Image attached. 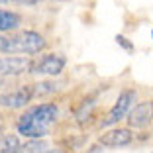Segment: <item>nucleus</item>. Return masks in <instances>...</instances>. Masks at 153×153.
<instances>
[{
  "mask_svg": "<svg viewBox=\"0 0 153 153\" xmlns=\"http://www.w3.org/2000/svg\"><path fill=\"white\" fill-rule=\"evenodd\" d=\"M59 108L51 102L36 104L32 108H27L16 122V130L20 135L27 140H43L45 135H49L53 126L57 124Z\"/></svg>",
  "mask_w": 153,
  "mask_h": 153,
  "instance_id": "1",
  "label": "nucleus"
},
{
  "mask_svg": "<svg viewBox=\"0 0 153 153\" xmlns=\"http://www.w3.org/2000/svg\"><path fill=\"white\" fill-rule=\"evenodd\" d=\"M151 37H153V30H151Z\"/></svg>",
  "mask_w": 153,
  "mask_h": 153,
  "instance_id": "16",
  "label": "nucleus"
},
{
  "mask_svg": "<svg viewBox=\"0 0 153 153\" xmlns=\"http://www.w3.org/2000/svg\"><path fill=\"white\" fill-rule=\"evenodd\" d=\"M20 147V140L16 135H2L0 137V153H16Z\"/></svg>",
  "mask_w": 153,
  "mask_h": 153,
  "instance_id": "11",
  "label": "nucleus"
},
{
  "mask_svg": "<svg viewBox=\"0 0 153 153\" xmlns=\"http://www.w3.org/2000/svg\"><path fill=\"white\" fill-rule=\"evenodd\" d=\"M47 47L43 36L33 30L14 33V36H0V53H24L36 55Z\"/></svg>",
  "mask_w": 153,
  "mask_h": 153,
  "instance_id": "2",
  "label": "nucleus"
},
{
  "mask_svg": "<svg viewBox=\"0 0 153 153\" xmlns=\"http://www.w3.org/2000/svg\"><path fill=\"white\" fill-rule=\"evenodd\" d=\"M131 141H134V134L130 128H114L98 137V143L104 147H126Z\"/></svg>",
  "mask_w": 153,
  "mask_h": 153,
  "instance_id": "7",
  "label": "nucleus"
},
{
  "mask_svg": "<svg viewBox=\"0 0 153 153\" xmlns=\"http://www.w3.org/2000/svg\"><path fill=\"white\" fill-rule=\"evenodd\" d=\"M67 65V59L61 53H45L41 57L33 59L30 73L32 75H39V76H55L65 69Z\"/></svg>",
  "mask_w": 153,
  "mask_h": 153,
  "instance_id": "4",
  "label": "nucleus"
},
{
  "mask_svg": "<svg viewBox=\"0 0 153 153\" xmlns=\"http://www.w3.org/2000/svg\"><path fill=\"white\" fill-rule=\"evenodd\" d=\"M39 0H0V4H20V6H33Z\"/></svg>",
  "mask_w": 153,
  "mask_h": 153,
  "instance_id": "14",
  "label": "nucleus"
},
{
  "mask_svg": "<svg viewBox=\"0 0 153 153\" xmlns=\"http://www.w3.org/2000/svg\"><path fill=\"white\" fill-rule=\"evenodd\" d=\"M116 43L120 45V47H122L124 51H128V53H134V51H135L134 43H131V41L128 39L126 36H122V33H118V36H116Z\"/></svg>",
  "mask_w": 153,
  "mask_h": 153,
  "instance_id": "13",
  "label": "nucleus"
},
{
  "mask_svg": "<svg viewBox=\"0 0 153 153\" xmlns=\"http://www.w3.org/2000/svg\"><path fill=\"white\" fill-rule=\"evenodd\" d=\"M36 98V90H33V85H26L20 86V88L8 90V92H2L0 94V106L2 108H24L27 104Z\"/></svg>",
  "mask_w": 153,
  "mask_h": 153,
  "instance_id": "5",
  "label": "nucleus"
},
{
  "mask_svg": "<svg viewBox=\"0 0 153 153\" xmlns=\"http://www.w3.org/2000/svg\"><path fill=\"white\" fill-rule=\"evenodd\" d=\"M151 122H153V102L151 100L135 104L134 108H131V112L128 114V126L135 128V130L147 128Z\"/></svg>",
  "mask_w": 153,
  "mask_h": 153,
  "instance_id": "6",
  "label": "nucleus"
},
{
  "mask_svg": "<svg viewBox=\"0 0 153 153\" xmlns=\"http://www.w3.org/2000/svg\"><path fill=\"white\" fill-rule=\"evenodd\" d=\"M22 24V16L12 10H0V32H10Z\"/></svg>",
  "mask_w": 153,
  "mask_h": 153,
  "instance_id": "10",
  "label": "nucleus"
},
{
  "mask_svg": "<svg viewBox=\"0 0 153 153\" xmlns=\"http://www.w3.org/2000/svg\"><path fill=\"white\" fill-rule=\"evenodd\" d=\"M32 61L26 57H0V76H18L30 73Z\"/></svg>",
  "mask_w": 153,
  "mask_h": 153,
  "instance_id": "8",
  "label": "nucleus"
},
{
  "mask_svg": "<svg viewBox=\"0 0 153 153\" xmlns=\"http://www.w3.org/2000/svg\"><path fill=\"white\" fill-rule=\"evenodd\" d=\"M134 102H135V90H131V88L122 90L120 94H118L116 102H114V106L108 110V114L104 116V120L100 122V126L102 128L114 126V124H118L120 120L128 118V114H130L131 108H134Z\"/></svg>",
  "mask_w": 153,
  "mask_h": 153,
  "instance_id": "3",
  "label": "nucleus"
},
{
  "mask_svg": "<svg viewBox=\"0 0 153 153\" xmlns=\"http://www.w3.org/2000/svg\"><path fill=\"white\" fill-rule=\"evenodd\" d=\"M43 153H63V151H59V149H47V151H43Z\"/></svg>",
  "mask_w": 153,
  "mask_h": 153,
  "instance_id": "15",
  "label": "nucleus"
},
{
  "mask_svg": "<svg viewBox=\"0 0 153 153\" xmlns=\"http://www.w3.org/2000/svg\"><path fill=\"white\" fill-rule=\"evenodd\" d=\"M94 108H96V94H92V96H88V98L82 100L81 106H79V108H76V112H75L76 124H79V126H85L86 122L90 120V116H92Z\"/></svg>",
  "mask_w": 153,
  "mask_h": 153,
  "instance_id": "9",
  "label": "nucleus"
},
{
  "mask_svg": "<svg viewBox=\"0 0 153 153\" xmlns=\"http://www.w3.org/2000/svg\"><path fill=\"white\" fill-rule=\"evenodd\" d=\"M33 90H36V98H39V96H45V94L55 92V90H57V85H55V82H51V81L36 82V85H33Z\"/></svg>",
  "mask_w": 153,
  "mask_h": 153,
  "instance_id": "12",
  "label": "nucleus"
}]
</instances>
